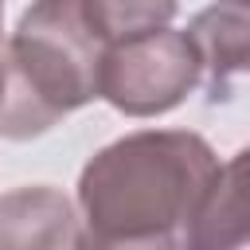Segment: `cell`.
I'll return each instance as SVG.
<instances>
[{
  "mask_svg": "<svg viewBox=\"0 0 250 250\" xmlns=\"http://www.w3.org/2000/svg\"><path fill=\"white\" fill-rule=\"evenodd\" d=\"M102 39L82 0L31 4L4 39L0 137L27 141L98 98Z\"/></svg>",
  "mask_w": 250,
  "mask_h": 250,
  "instance_id": "obj_2",
  "label": "cell"
},
{
  "mask_svg": "<svg viewBox=\"0 0 250 250\" xmlns=\"http://www.w3.org/2000/svg\"><path fill=\"white\" fill-rule=\"evenodd\" d=\"M246 31H250V16L238 4L203 8L188 23V39L195 43L211 102L227 98L230 82L246 74Z\"/></svg>",
  "mask_w": 250,
  "mask_h": 250,
  "instance_id": "obj_6",
  "label": "cell"
},
{
  "mask_svg": "<svg viewBox=\"0 0 250 250\" xmlns=\"http://www.w3.org/2000/svg\"><path fill=\"white\" fill-rule=\"evenodd\" d=\"M246 152L219 164L191 203L180 227V250H242L246 246V199H242Z\"/></svg>",
  "mask_w": 250,
  "mask_h": 250,
  "instance_id": "obj_5",
  "label": "cell"
},
{
  "mask_svg": "<svg viewBox=\"0 0 250 250\" xmlns=\"http://www.w3.org/2000/svg\"><path fill=\"white\" fill-rule=\"evenodd\" d=\"M203 82V66L188 31L160 27L117 39L102 51L98 98L125 117H156L176 109Z\"/></svg>",
  "mask_w": 250,
  "mask_h": 250,
  "instance_id": "obj_3",
  "label": "cell"
},
{
  "mask_svg": "<svg viewBox=\"0 0 250 250\" xmlns=\"http://www.w3.org/2000/svg\"><path fill=\"white\" fill-rule=\"evenodd\" d=\"M219 168L191 129H141L98 148L78 176L82 238L109 246H176L180 227Z\"/></svg>",
  "mask_w": 250,
  "mask_h": 250,
  "instance_id": "obj_1",
  "label": "cell"
},
{
  "mask_svg": "<svg viewBox=\"0 0 250 250\" xmlns=\"http://www.w3.org/2000/svg\"><path fill=\"white\" fill-rule=\"evenodd\" d=\"M0 23H4V8H0ZM0 105H4V35H0Z\"/></svg>",
  "mask_w": 250,
  "mask_h": 250,
  "instance_id": "obj_8",
  "label": "cell"
},
{
  "mask_svg": "<svg viewBox=\"0 0 250 250\" xmlns=\"http://www.w3.org/2000/svg\"><path fill=\"white\" fill-rule=\"evenodd\" d=\"M86 20L94 27V35L102 39V47L117 43V39H133L145 31H160L172 27L176 20V4H145V0H125V4H109V0H82Z\"/></svg>",
  "mask_w": 250,
  "mask_h": 250,
  "instance_id": "obj_7",
  "label": "cell"
},
{
  "mask_svg": "<svg viewBox=\"0 0 250 250\" xmlns=\"http://www.w3.org/2000/svg\"><path fill=\"white\" fill-rule=\"evenodd\" d=\"M74 203L51 184H23L0 195V250H74Z\"/></svg>",
  "mask_w": 250,
  "mask_h": 250,
  "instance_id": "obj_4",
  "label": "cell"
}]
</instances>
